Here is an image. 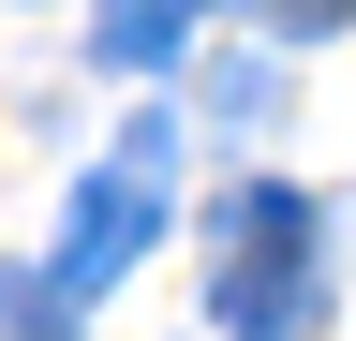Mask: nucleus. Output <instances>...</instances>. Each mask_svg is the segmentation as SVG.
<instances>
[{
    "instance_id": "obj_1",
    "label": "nucleus",
    "mask_w": 356,
    "mask_h": 341,
    "mask_svg": "<svg viewBox=\"0 0 356 341\" xmlns=\"http://www.w3.org/2000/svg\"><path fill=\"white\" fill-rule=\"evenodd\" d=\"M208 326L222 341H312V326H327V208H312L297 178H238V193H222Z\"/></svg>"
},
{
    "instance_id": "obj_2",
    "label": "nucleus",
    "mask_w": 356,
    "mask_h": 341,
    "mask_svg": "<svg viewBox=\"0 0 356 341\" xmlns=\"http://www.w3.org/2000/svg\"><path fill=\"white\" fill-rule=\"evenodd\" d=\"M163 149H178L163 119H134V134H119V163H89V178H74L60 267H44V282L74 297V312H89L104 282H134V267H149V238H163Z\"/></svg>"
},
{
    "instance_id": "obj_3",
    "label": "nucleus",
    "mask_w": 356,
    "mask_h": 341,
    "mask_svg": "<svg viewBox=\"0 0 356 341\" xmlns=\"http://www.w3.org/2000/svg\"><path fill=\"white\" fill-rule=\"evenodd\" d=\"M193 15H208V0H104V60H119V74H163Z\"/></svg>"
},
{
    "instance_id": "obj_4",
    "label": "nucleus",
    "mask_w": 356,
    "mask_h": 341,
    "mask_svg": "<svg viewBox=\"0 0 356 341\" xmlns=\"http://www.w3.org/2000/svg\"><path fill=\"white\" fill-rule=\"evenodd\" d=\"M0 341H74V297L30 282V267H0Z\"/></svg>"
},
{
    "instance_id": "obj_5",
    "label": "nucleus",
    "mask_w": 356,
    "mask_h": 341,
    "mask_svg": "<svg viewBox=\"0 0 356 341\" xmlns=\"http://www.w3.org/2000/svg\"><path fill=\"white\" fill-rule=\"evenodd\" d=\"M252 15H267V30H297V45H312V30H341L356 0H252Z\"/></svg>"
}]
</instances>
